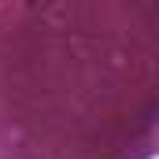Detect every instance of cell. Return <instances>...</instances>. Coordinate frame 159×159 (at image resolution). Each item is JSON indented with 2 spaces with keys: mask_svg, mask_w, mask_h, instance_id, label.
<instances>
[]
</instances>
